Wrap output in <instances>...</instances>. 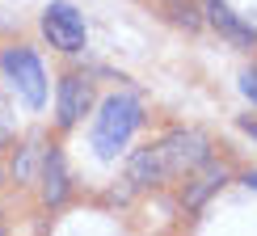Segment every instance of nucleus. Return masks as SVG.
I'll list each match as a JSON object with an SVG mask.
<instances>
[{"label":"nucleus","mask_w":257,"mask_h":236,"mask_svg":"<svg viewBox=\"0 0 257 236\" xmlns=\"http://www.w3.org/2000/svg\"><path fill=\"white\" fill-rule=\"evenodd\" d=\"M139 123H144V110H139L135 97H122V93L105 97L97 123H93V148H97V156L101 160H114L126 148V139L135 135Z\"/></svg>","instance_id":"obj_1"},{"label":"nucleus","mask_w":257,"mask_h":236,"mask_svg":"<svg viewBox=\"0 0 257 236\" xmlns=\"http://www.w3.org/2000/svg\"><path fill=\"white\" fill-rule=\"evenodd\" d=\"M0 72H5V80L21 93V101H26L30 110H42V101H47V72H42L34 51L30 47H5Z\"/></svg>","instance_id":"obj_2"},{"label":"nucleus","mask_w":257,"mask_h":236,"mask_svg":"<svg viewBox=\"0 0 257 236\" xmlns=\"http://www.w3.org/2000/svg\"><path fill=\"white\" fill-rule=\"evenodd\" d=\"M156 148H160V160H165L169 173H194L211 156V144L202 131H169Z\"/></svg>","instance_id":"obj_3"},{"label":"nucleus","mask_w":257,"mask_h":236,"mask_svg":"<svg viewBox=\"0 0 257 236\" xmlns=\"http://www.w3.org/2000/svg\"><path fill=\"white\" fill-rule=\"evenodd\" d=\"M42 34L51 38V47L76 55V51H84V17L68 5V0H51V5L42 9Z\"/></svg>","instance_id":"obj_4"},{"label":"nucleus","mask_w":257,"mask_h":236,"mask_svg":"<svg viewBox=\"0 0 257 236\" xmlns=\"http://www.w3.org/2000/svg\"><path fill=\"white\" fill-rule=\"evenodd\" d=\"M202 13H207V21L232 42V47H240V51H253L257 47V26L244 21L228 0H202Z\"/></svg>","instance_id":"obj_5"},{"label":"nucleus","mask_w":257,"mask_h":236,"mask_svg":"<svg viewBox=\"0 0 257 236\" xmlns=\"http://www.w3.org/2000/svg\"><path fill=\"white\" fill-rule=\"evenodd\" d=\"M89 105H93V80H89V76L72 72V76L59 80V101H55L59 127H76L80 118L89 114Z\"/></svg>","instance_id":"obj_6"},{"label":"nucleus","mask_w":257,"mask_h":236,"mask_svg":"<svg viewBox=\"0 0 257 236\" xmlns=\"http://www.w3.org/2000/svg\"><path fill=\"white\" fill-rule=\"evenodd\" d=\"M169 177L165 160H160V148L148 144V148H135L131 160H126V181H131L135 190H148V186H160V181Z\"/></svg>","instance_id":"obj_7"},{"label":"nucleus","mask_w":257,"mask_h":236,"mask_svg":"<svg viewBox=\"0 0 257 236\" xmlns=\"http://www.w3.org/2000/svg\"><path fill=\"white\" fill-rule=\"evenodd\" d=\"M42 198H47V207H59L68 198V165H63L59 148H51L42 156Z\"/></svg>","instance_id":"obj_8"},{"label":"nucleus","mask_w":257,"mask_h":236,"mask_svg":"<svg viewBox=\"0 0 257 236\" xmlns=\"http://www.w3.org/2000/svg\"><path fill=\"white\" fill-rule=\"evenodd\" d=\"M223 181H228V173H223V165H202V173L190 181L186 186V194H181V202H186L190 211H198L202 202H207L211 194H215V190L223 186Z\"/></svg>","instance_id":"obj_9"},{"label":"nucleus","mask_w":257,"mask_h":236,"mask_svg":"<svg viewBox=\"0 0 257 236\" xmlns=\"http://www.w3.org/2000/svg\"><path fill=\"white\" fill-rule=\"evenodd\" d=\"M30 173H34V148H21L17 160H13V177L17 181H30Z\"/></svg>","instance_id":"obj_10"},{"label":"nucleus","mask_w":257,"mask_h":236,"mask_svg":"<svg viewBox=\"0 0 257 236\" xmlns=\"http://www.w3.org/2000/svg\"><path fill=\"white\" fill-rule=\"evenodd\" d=\"M169 13H173V21H181L186 30H198V26H202V21H198V13H194V5H173Z\"/></svg>","instance_id":"obj_11"},{"label":"nucleus","mask_w":257,"mask_h":236,"mask_svg":"<svg viewBox=\"0 0 257 236\" xmlns=\"http://www.w3.org/2000/svg\"><path fill=\"white\" fill-rule=\"evenodd\" d=\"M240 93L257 105V68H253V72H240Z\"/></svg>","instance_id":"obj_12"},{"label":"nucleus","mask_w":257,"mask_h":236,"mask_svg":"<svg viewBox=\"0 0 257 236\" xmlns=\"http://www.w3.org/2000/svg\"><path fill=\"white\" fill-rule=\"evenodd\" d=\"M236 127H240V131H244V135H253V139H257V118H240V123H236Z\"/></svg>","instance_id":"obj_13"},{"label":"nucleus","mask_w":257,"mask_h":236,"mask_svg":"<svg viewBox=\"0 0 257 236\" xmlns=\"http://www.w3.org/2000/svg\"><path fill=\"white\" fill-rule=\"evenodd\" d=\"M9 139V118H5V105H0V144Z\"/></svg>","instance_id":"obj_14"},{"label":"nucleus","mask_w":257,"mask_h":236,"mask_svg":"<svg viewBox=\"0 0 257 236\" xmlns=\"http://www.w3.org/2000/svg\"><path fill=\"white\" fill-rule=\"evenodd\" d=\"M244 186H249V190H257V173H249V177H244Z\"/></svg>","instance_id":"obj_15"},{"label":"nucleus","mask_w":257,"mask_h":236,"mask_svg":"<svg viewBox=\"0 0 257 236\" xmlns=\"http://www.w3.org/2000/svg\"><path fill=\"white\" fill-rule=\"evenodd\" d=\"M0 236H5V215H0Z\"/></svg>","instance_id":"obj_16"}]
</instances>
